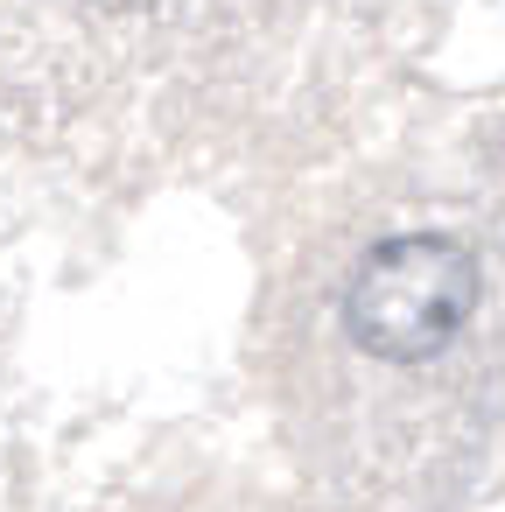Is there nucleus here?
I'll list each match as a JSON object with an SVG mask.
<instances>
[{
    "mask_svg": "<svg viewBox=\"0 0 505 512\" xmlns=\"http://www.w3.org/2000/svg\"><path fill=\"white\" fill-rule=\"evenodd\" d=\"M477 288H484L477 260L456 239L407 232L358 260V274L344 288V330L358 351H372L386 365H421L470 323Z\"/></svg>",
    "mask_w": 505,
    "mask_h": 512,
    "instance_id": "f257e3e1",
    "label": "nucleus"
}]
</instances>
